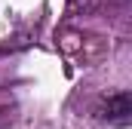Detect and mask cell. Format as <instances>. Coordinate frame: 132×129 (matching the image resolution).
Instances as JSON below:
<instances>
[{
	"label": "cell",
	"mask_w": 132,
	"mask_h": 129,
	"mask_svg": "<svg viewBox=\"0 0 132 129\" xmlns=\"http://www.w3.org/2000/svg\"><path fill=\"white\" fill-rule=\"evenodd\" d=\"M129 114H132V95L129 92L111 95L104 101V108H101V117L111 120V123H117V126H126V123H129Z\"/></svg>",
	"instance_id": "obj_1"
}]
</instances>
